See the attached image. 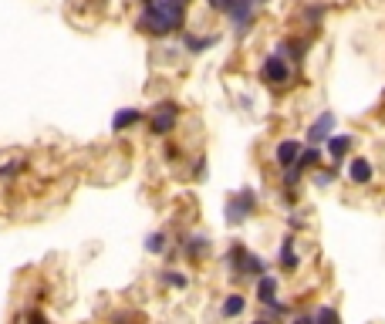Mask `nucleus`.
I'll use <instances>...</instances> for the list:
<instances>
[{"label":"nucleus","mask_w":385,"mask_h":324,"mask_svg":"<svg viewBox=\"0 0 385 324\" xmlns=\"http://www.w3.org/2000/svg\"><path fill=\"white\" fill-rule=\"evenodd\" d=\"M213 10H220V14H230V7H233V0H206Z\"/></svg>","instance_id":"a878e982"},{"label":"nucleus","mask_w":385,"mask_h":324,"mask_svg":"<svg viewBox=\"0 0 385 324\" xmlns=\"http://www.w3.org/2000/svg\"><path fill=\"white\" fill-rule=\"evenodd\" d=\"M139 122H142V108H118V112L112 115V132L122 135L125 129H132Z\"/></svg>","instance_id":"ddd939ff"},{"label":"nucleus","mask_w":385,"mask_h":324,"mask_svg":"<svg viewBox=\"0 0 385 324\" xmlns=\"http://www.w3.org/2000/svg\"><path fill=\"white\" fill-rule=\"evenodd\" d=\"M321 17H325V7H318V3H311V7H304V24H308L311 31L321 24Z\"/></svg>","instance_id":"4be33fe9"},{"label":"nucleus","mask_w":385,"mask_h":324,"mask_svg":"<svg viewBox=\"0 0 385 324\" xmlns=\"http://www.w3.org/2000/svg\"><path fill=\"white\" fill-rule=\"evenodd\" d=\"M247 257H251V250H247V244H233L230 253H227V267H230L233 277H247Z\"/></svg>","instance_id":"1a4fd4ad"},{"label":"nucleus","mask_w":385,"mask_h":324,"mask_svg":"<svg viewBox=\"0 0 385 324\" xmlns=\"http://www.w3.org/2000/svg\"><path fill=\"white\" fill-rule=\"evenodd\" d=\"M301 176H304V166H298V162H294V166H288V169H284V179H281V186H284L288 192H294V186L301 183Z\"/></svg>","instance_id":"6ab92c4d"},{"label":"nucleus","mask_w":385,"mask_h":324,"mask_svg":"<svg viewBox=\"0 0 385 324\" xmlns=\"http://www.w3.org/2000/svg\"><path fill=\"white\" fill-rule=\"evenodd\" d=\"M301 153H304V146H301L298 139H284V142H277V149H274V162H277L281 169H288V166H294V162L301 159Z\"/></svg>","instance_id":"0eeeda50"},{"label":"nucleus","mask_w":385,"mask_h":324,"mask_svg":"<svg viewBox=\"0 0 385 324\" xmlns=\"http://www.w3.org/2000/svg\"><path fill=\"white\" fill-rule=\"evenodd\" d=\"M314 318H325V321H338V311H335V307H318V311H314Z\"/></svg>","instance_id":"393cba45"},{"label":"nucleus","mask_w":385,"mask_h":324,"mask_svg":"<svg viewBox=\"0 0 385 324\" xmlns=\"http://www.w3.org/2000/svg\"><path fill=\"white\" fill-rule=\"evenodd\" d=\"M348 179H351L355 186H368V183L375 179L372 162H368V159H362V155H358V159H351V162H348Z\"/></svg>","instance_id":"9d476101"},{"label":"nucleus","mask_w":385,"mask_h":324,"mask_svg":"<svg viewBox=\"0 0 385 324\" xmlns=\"http://www.w3.org/2000/svg\"><path fill=\"white\" fill-rule=\"evenodd\" d=\"M216 34H206V38H196V34H183V44H186V51H190V55H203V51H206V48H213V44H216Z\"/></svg>","instance_id":"f3484780"},{"label":"nucleus","mask_w":385,"mask_h":324,"mask_svg":"<svg viewBox=\"0 0 385 324\" xmlns=\"http://www.w3.org/2000/svg\"><path fill=\"white\" fill-rule=\"evenodd\" d=\"M277 264H281V270H288V274H294V270L301 267V257H298V250H294V237H284V240H281Z\"/></svg>","instance_id":"f8f14e48"},{"label":"nucleus","mask_w":385,"mask_h":324,"mask_svg":"<svg viewBox=\"0 0 385 324\" xmlns=\"http://www.w3.org/2000/svg\"><path fill=\"white\" fill-rule=\"evenodd\" d=\"M321 162H325V153H321V146H311V142H308V149L301 153L298 166H304V169H318Z\"/></svg>","instance_id":"a211bd4d"},{"label":"nucleus","mask_w":385,"mask_h":324,"mask_svg":"<svg viewBox=\"0 0 385 324\" xmlns=\"http://www.w3.org/2000/svg\"><path fill=\"white\" fill-rule=\"evenodd\" d=\"M277 277L274 274H264V277H257V301H260V307L264 304H274L277 301Z\"/></svg>","instance_id":"2eb2a0df"},{"label":"nucleus","mask_w":385,"mask_h":324,"mask_svg":"<svg viewBox=\"0 0 385 324\" xmlns=\"http://www.w3.org/2000/svg\"><path fill=\"white\" fill-rule=\"evenodd\" d=\"M179 250L186 260H203L210 253V237H186V240H179Z\"/></svg>","instance_id":"9b49d317"},{"label":"nucleus","mask_w":385,"mask_h":324,"mask_svg":"<svg viewBox=\"0 0 385 324\" xmlns=\"http://www.w3.org/2000/svg\"><path fill=\"white\" fill-rule=\"evenodd\" d=\"M253 210H257V192H253L251 186H244V190H237V196L227 199L223 216H227V223H230V227H240L244 220H251V216H253Z\"/></svg>","instance_id":"f03ea898"},{"label":"nucleus","mask_w":385,"mask_h":324,"mask_svg":"<svg viewBox=\"0 0 385 324\" xmlns=\"http://www.w3.org/2000/svg\"><path fill=\"white\" fill-rule=\"evenodd\" d=\"M260 3H264V0H260Z\"/></svg>","instance_id":"c756f323"},{"label":"nucleus","mask_w":385,"mask_h":324,"mask_svg":"<svg viewBox=\"0 0 385 324\" xmlns=\"http://www.w3.org/2000/svg\"><path fill=\"white\" fill-rule=\"evenodd\" d=\"M257 3H260V0H233V7H230V14H227V17L233 20V31H237V34H247V31L253 27Z\"/></svg>","instance_id":"39448f33"},{"label":"nucleus","mask_w":385,"mask_h":324,"mask_svg":"<svg viewBox=\"0 0 385 324\" xmlns=\"http://www.w3.org/2000/svg\"><path fill=\"white\" fill-rule=\"evenodd\" d=\"M277 51L288 57L290 64H301V61H304V51H308V41L288 38V41H281V44H277Z\"/></svg>","instance_id":"4468645a"},{"label":"nucleus","mask_w":385,"mask_h":324,"mask_svg":"<svg viewBox=\"0 0 385 324\" xmlns=\"http://www.w3.org/2000/svg\"><path fill=\"white\" fill-rule=\"evenodd\" d=\"M335 125H338V118H335V112H321L314 122L308 125V142L311 146H325L328 139L335 135Z\"/></svg>","instance_id":"423d86ee"},{"label":"nucleus","mask_w":385,"mask_h":324,"mask_svg":"<svg viewBox=\"0 0 385 324\" xmlns=\"http://www.w3.org/2000/svg\"><path fill=\"white\" fill-rule=\"evenodd\" d=\"M335 176H338V162H331V169L314 172V186H331V183H335Z\"/></svg>","instance_id":"5701e85b"},{"label":"nucleus","mask_w":385,"mask_h":324,"mask_svg":"<svg viewBox=\"0 0 385 324\" xmlns=\"http://www.w3.org/2000/svg\"><path fill=\"white\" fill-rule=\"evenodd\" d=\"M244 311H247V297H244L240 290H233V294L223 297V307H220V314H223V318H240Z\"/></svg>","instance_id":"dca6fc26"},{"label":"nucleus","mask_w":385,"mask_h":324,"mask_svg":"<svg viewBox=\"0 0 385 324\" xmlns=\"http://www.w3.org/2000/svg\"><path fill=\"white\" fill-rule=\"evenodd\" d=\"M139 3H142V7H149V3H155V0H139Z\"/></svg>","instance_id":"c85d7f7f"},{"label":"nucleus","mask_w":385,"mask_h":324,"mask_svg":"<svg viewBox=\"0 0 385 324\" xmlns=\"http://www.w3.org/2000/svg\"><path fill=\"white\" fill-rule=\"evenodd\" d=\"M162 284L176 287V290H186V287H190V277L179 274V270H162Z\"/></svg>","instance_id":"aec40b11"},{"label":"nucleus","mask_w":385,"mask_h":324,"mask_svg":"<svg viewBox=\"0 0 385 324\" xmlns=\"http://www.w3.org/2000/svg\"><path fill=\"white\" fill-rule=\"evenodd\" d=\"M288 227H290V230H301V227H304L301 213H290V216H288Z\"/></svg>","instance_id":"cd10ccee"},{"label":"nucleus","mask_w":385,"mask_h":324,"mask_svg":"<svg viewBox=\"0 0 385 324\" xmlns=\"http://www.w3.org/2000/svg\"><path fill=\"white\" fill-rule=\"evenodd\" d=\"M146 253H166V233H149L146 237Z\"/></svg>","instance_id":"412c9836"},{"label":"nucleus","mask_w":385,"mask_h":324,"mask_svg":"<svg viewBox=\"0 0 385 324\" xmlns=\"http://www.w3.org/2000/svg\"><path fill=\"white\" fill-rule=\"evenodd\" d=\"M351 146H355V139L351 135H342V132H335L331 139L325 142V153L331 155V162H345V155L351 153Z\"/></svg>","instance_id":"6e6552de"},{"label":"nucleus","mask_w":385,"mask_h":324,"mask_svg":"<svg viewBox=\"0 0 385 324\" xmlns=\"http://www.w3.org/2000/svg\"><path fill=\"white\" fill-rule=\"evenodd\" d=\"M186 7L190 0H155L149 7H142L139 17V31L153 34V38H166L186 27Z\"/></svg>","instance_id":"f257e3e1"},{"label":"nucleus","mask_w":385,"mask_h":324,"mask_svg":"<svg viewBox=\"0 0 385 324\" xmlns=\"http://www.w3.org/2000/svg\"><path fill=\"white\" fill-rule=\"evenodd\" d=\"M179 115L183 108L176 101H155L153 105V118H149V132L153 135H169L179 125Z\"/></svg>","instance_id":"7ed1b4c3"},{"label":"nucleus","mask_w":385,"mask_h":324,"mask_svg":"<svg viewBox=\"0 0 385 324\" xmlns=\"http://www.w3.org/2000/svg\"><path fill=\"white\" fill-rule=\"evenodd\" d=\"M260 78L274 85V88H281V85H288L290 81V61L281 51H274V55L264 57V64H260Z\"/></svg>","instance_id":"20e7f679"},{"label":"nucleus","mask_w":385,"mask_h":324,"mask_svg":"<svg viewBox=\"0 0 385 324\" xmlns=\"http://www.w3.org/2000/svg\"><path fill=\"white\" fill-rule=\"evenodd\" d=\"M24 166H27L24 159H10V162H4V166H0V179H10V176L24 172Z\"/></svg>","instance_id":"b1692460"},{"label":"nucleus","mask_w":385,"mask_h":324,"mask_svg":"<svg viewBox=\"0 0 385 324\" xmlns=\"http://www.w3.org/2000/svg\"><path fill=\"white\" fill-rule=\"evenodd\" d=\"M203 172H206V159L200 155V159H196V166H192V176H196V179H203Z\"/></svg>","instance_id":"bb28decb"}]
</instances>
